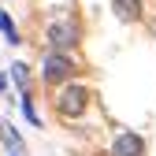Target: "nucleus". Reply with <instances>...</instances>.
I'll use <instances>...</instances> for the list:
<instances>
[{"instance_id":"f257e3e1","label":"nucleus","mask_w":156,"mask_h":156,"mask_svg":"<svg viewBox=\"0 0 156 156\" xmlns=\"http://www.w3.org/2000/svg\"><path fill=\"white\" fill-rule=\"evenodd\" d=\"M82 112H86V89H82V86H67V89L60 93V115L78 119Z\"/></svg>"},{"instance_id":"f03ea898","label":"nucleus","mask_w":156,"mask_h":156,"mask_svg":"<svg viewBox=\"0 0 156 156\" xmlns=\"http://www.w3.org/2000/svg\"><path fill=\"white\" fill-rule=\"evenodd\" d=\"M112 156H145V141L138 134H119L112 145Z\"/></svg>"},{"instance_id":"7ed1b4c3","label":"nucleus","mask_w":156,"mask_h":156,"mask_svg":"<svg viewBox=\"0 0 156 156\" xmlns=\"http://www.w3.org/2000/svg\"><path fill=\"white\" fill-rule=\"evenodd\" d=\"M67 74H71V60L60 56V52H52L45 60V78H48V82H60V78H67Z\"/></svg>"},{"instance_id":"20e7f679","label":"nucleus","mask_w":156,"mask_h":156,"mask_svg":"<svg viewBox=\"0 0 156 156\" xmlns=\"http://www.w3.org/2000/svg\"><path fill=\"white\" fill-rule=\"evenodd\" d=\"M48 41H52L56 48H67V45L74 41V26H71V23H52V26H48Z\"/></svg>"},{"instance_id":"39448f33","label":"nucleus","mask_w":156,"mask_h":156,"mask_svg":"<svg viewBox=\"0 0 156 156\" xmlns=\"http://www.w3.org/2000/svg\"><path fill=\"white\" fill-rule=\"evenodd\" d=\"M112 8L123 23H138L141 19V0H112Z\"/></svg>"},{"instance_id":"423d86ee","label":"nucleus","mask_w":156,"mask_h":156,"mask_svg":"<svg viewBox=\"0 0 156 156\" xmlns=\"http://www.w3.org/2000/svg\"><path fill=\"white\" fill-rule=\"evenodd\" d=\"M0 138H4L15 152H23V138H19V134H15V126H0Z\"/></svg>"},{"instance_id":"0eeeda50","label":"nucleus","mask_w":156,"mask_h":156,"mask_svg":"<svg viewBox=\"0 0 156 156\" xmlns=\"http://www.w3.org/2000/svg\"><path fill=\"white\" fill-rule=\"evenodd\" d=\"M0 34H4V37H8V41H11V45H19V30L11 26V19H8L4 11H0Z\"/></svg>"},{"instance_id":"6e6552de","label":"nucleus","mask_w":156,"mask_h":156,"mask_svg":"<svg viewBox=\"0 0 156 156\" xmlns=\"http://www.w3.org/2000/svg\"><path fill=\"white\" fill-rule=\"evenodd\" d=\"M23 112H26V119H30L34 126H41V115H37V108H34V101H30V93H23Z\"/></svg>"},{"instance_id":"1a4fd4ad","label":"nucleus","mask_w":156,"mask_h":156,"mask_svg":"<svg viewBox=\"0 0 156 156\" xmlns=\"http://www.w3.org/2000/svg\"><path fill=\"white\" fill-rule=\"evenodd\" d=\"M11 78L19 82V89L26 93V63H15V67H11Z\"/></svg>"}]
</instances>
